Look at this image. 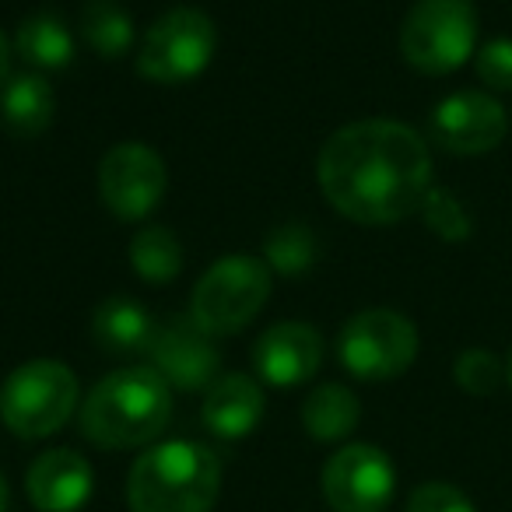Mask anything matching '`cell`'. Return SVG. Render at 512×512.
I'll return each mask as SVG.
<instances>
[{
  "label": "cell",
  "mask_w": 512,
  "mask_h": 512,
  "mask_svg": "<svg viewBox=\"0 0 512 512\" xmlns=\"http://www.w3.org/2000/svg\"><path fill=\"white\" fill-rule=\"evenodd\" d=\"M221 491V463L200 442L172 439L137 456L127 477L130 512H211Z\"/></svg>",
  "instance_id": "cell-3"
},
{
  "label": "cell",
  "mask_w": 512,
  "mask_h": 512,
  "mask_svg": "<svg viewBox=\"0 0 512 512\" xmlns=\"http://www.w3.org/2000/svg\"><path fill=\"white\" fill-rule=\"evenodd\" d=\"M477 46V11L470 0H418L400 25V53L421 74H453Z\"/></svg>",
  "instance_id": "cell-7"
},
{
  "label": "cell",
  "mask_w": 512,
  "mask_h": 512,
  "mask_svg": "<svg viewBox=\"0 0 512 512\" xmlns=\"http://www.w3.org/2000/svg\"><path fill=\"white\" fill-rule=\"evenodd\" d=\"M509 376L502 365V358L488 348H467L456 355V365H453V379L463 393L470 397H488L502 386V379Z\"/></svg>",
  "instance_id": "cell-24"
},
{
  "label": "cell",
  "mask_w": 512,
  "mask_h": 512,
  "mask_svg": "<svg viewBox=\"0 0 512 512\" xmlns=\"http://www.w3.org/2000/svg\"><path fill=\"white\" fill-rule=\"evenodd\" d=\"M397 491L393 460L379 446L351 442L323 467V498L334 512H386Z\"/></svg>",
  "instance_id": "cell-10"
},
{
  "label": "cell",
  "mask_w": 512,
  "mask_h": 512,
  "mask_svg": "<svg viewBox=\"0 0 512 512\" xmlns=\"http://www.w3.org/2000/svg\"><path fill=\"white\" fill-rule=\"evenodd\" d=\"M148 355H151V369L172 390L207 393L214 379L221 376V355L214 348V337L193 316H176L165 327H158Z\"/></svg>",
  "instance_id": "cell-11"
},
{
  "label": "cell",
  "mask_w": 512,
  "mask_h": 512,
  "mask_svg": "<svg viewBox=\"0 0 512 512\" xmlns=\"http://www.w3.org/2000/svg\"><path fill=\"white\" fill-rule=\"evenodd\" d=\"M264 407H267L264 390H260V383L253 376H246V372H225L204 393L200 418H204L207 432L232 442V439H246L260 425Z\"/></svg>",
  "instance_id": "cell-15"
},
{
  "label": "cell",
  "mask_w": 512,
  "mask_h": 512,
  "mask_svg": "<svg viewBox=\"0 0 512 512\" xmlns=\"http://www.w3.org/2000/svg\"><path fill=\"white\" fill-rule=\"evenodd\" d=\"M57 116V95L53 85L36 71L11 74L0 85V123L18 141H36Z\"/></svg>",
  "instance_id": "cell-16"
},
{
  "label": "cell",
  "mask_w": 512,
  "mask_h": 512,
  "mask_svg": "<svg viewBox=\"0 0 512 512\" xmlns=\"http://www.w3.org/2000/svg\"><path fill=\"white\" fill-rule=\"evenodd\" d=\"M407 512H477L474 502L463 495L456 484L446 481H428L418 484L407 498Z\"/></svg>",
  "instance_id": "cell-25"
},
{
  "label": "cell",
  "mask_w": 512,
  "mask_h": 512,
  "mask_svg": "<svg viewBox=\"0 0 512 512\" xmlns=\"http://www.w3.org/2000/svg\"><path fill=\"white\" fill-rule=\"evenodd\" d=\"M428 130H432V141L449 155H484L502 144L509 116H505L502 102L491 95L456 92L432 109Z\"/></svg>",
  "instance_id": "cell-12"
},
{
  "label": "cell",
  "mask_w": 512,
  "mask_h": 512,
  "mask_svg": "<svg viewBox=\"0 0 512 512\" xmlns=\"http://www.w3.org/2000/svg\"><path fill=\"white\" fill-rule=\"evenodd\" d=\"M92 467L74 449H50L36 456L25 474L29 502L39 512H78L92 495Z\"/></svg>",
  "instance_id": "cell-14"
},
{
  "label": "cell",
  "mask_w": 512,
  "mask_h": 512,
  "mask_svg": "<svg viewBox=\"0 0 512 512\" xmlns=\"http://www.w3.org/2000/svg\"><path fill=\"white\" fill-rule=\"evenodd\" d=\"M0 512H8V481L0 474Z\"/></svg>",
  "instance_id": "cell-28"
},
{
  "label": "cell",
  "mask_w": 512,
  "mask_h": 512,
  "mask_svg": "<svg viewBox=\"0 0 512 512\" xmlns=\"http://www.w3.org/2000/svg\"><path fill=\"white\" fill-rule=\"evenodd\" d=\"M81 36L102 60H123L134 50V22L120 0H85Z\"/></svg>",
  "instance_id": "cell-21"
},
{
  "label": "cell",
  "mask_w": 512,
  "mask_h": 512,
  "mask_svg": "<svg viewBox=\"0 0 512 512\" xmlns=\"http://www.w3.org/2000/svg\"><path fill=\"white\" fill-rule=\"evenodd\" d=\"M11 50L39 71H60L74 60V32L60 15H32L15 29Z\"/></svg>",
  "instance_id": "cell-18"
},
{
  "label": "cell",
  "mask_w": 512,
  "mask_h": 512,
  "mask_svg": "<svg viewBox=\"0 0 512 512\" xmlns=\"http://www.w3.org/2000/svg\"><path fill=\"white\" fill-rule=\"evenodd\" d=\"M274 288V271L256 256H221L190 295V316L211 337H232L260 316Z\"/></svg>",
  "instance_id": "cell-5"
},
{
  "label": "cell",
  "mask_w": 512,
  "mask_h": 512,
  "mask_svg": "<svg viewBox=\"0 0 512 512\" xmlns=\"http://www.w3.org/2000/svg\"><path fill=\"white\" fill-rule=\"evenodd\" d=\"M11 39L4 36V32H0V85H4V81H8V71H11Z\"/></svg>",
  "instance_id": "cell-27"
},
{
  "label": "cell",
  "mask_w": 512,
  "mask_h": 512,
  "mask_svg": "<svg viewBox=\"0 0 512 512\" xmlns=\"http://www.w3.org/2000/svg\"><path fill=\"white\" fill-rule=\"evenodd\" d=\"M78 411V376L57 358H32L0 386V421L18 439H46Z\"/></svg>",
  "instance_id": "cell-4"
},
{
  "label": "cell",
  "mask_w": 512,
  "mask_h": 512,
  "mask_svg": "<svg viewBox=\"0 0 512 512\" xmlns=\"http://www.w3.org/2000/svg\"><path fill=\"white\" fill-rule=\"evenodd\" d=\"M316 256H320V242H316L309 225L288 221V225H278L267 235L264 260L281 278H302V274H309L316 264Z\"/></svg>",
  "instance_id": "cell-22"
},
{
  "label": "cell",
  "mask_w": 512,
  "mask_h": 512,
  "mask_svg": "<svg viewBox=\"0 0 512 512\" xmlns=\"http://www.w3.org/2000/svg\"><path fill=\"white\" fill-rule=\"evenodd\" d=\"M316 179L327 204L348 221L397 225L418 214L432 190V155L407 123L358 120L327 137Z\"/></svg>",
  "instance_id": "cell-1"
},
{
  "label": "cell",
  "mask_w": 512,
  "mask_h": 512,
  "mask_svg": "<svg viewBox=\"0 0 512 512\" xmlns=\"http://www.w3.org/2000/svg\"><path fill=\"white\" fill-rule=\"evenodd\" d=\"M477 78L495 92H512V39H491L477 50Z\"/></svg>",
  "instance_id": "cell-26"
},
{
  "label": "cell",
  "mask_w": 512,
  "mask_h": 512,
  "mask_svg": "<svg viewBox=\"0 0 512 512\" xmlns=\"http://www.w3.org/2000/svg\"><path fill=\"white\" fill-rule=\"evenodd\" d=\"M505 372H509V383H512V351H509V365H505Z\"/></svg>",
  "instance_id": "cell-29"
},
{
  "label": "cell",
  "mask_w": 512,
  "mask_h": 512,
  "mask_svg": "<svg viewBox=\"0 0 512 512\" xmlns=\"http://www.w3.org/2000/svg\"><path fill=\"white\" fill-rule=\"evenodd\" d=\"M418 348V327L397 309H362L337 337L341 365L365 383L404 376L418 358Z\"/></svg>",
  "instance_id": "cell-8"
},
{
  "label": "cell",
  "mask_w": 512,
  "mask_h": 512,
  "mask_svg": "<svg viewBox=\"0 0 512 512\" xmlns=\"http://www.w3.org/2000/svg\"><path fill=\"white\" fill-rule=\"evenodd\" d=\"M130 267L144 285H172L183 274V246L165 225H141L130 239Z\"/></svg>",
  "instance_id": "cell-20"
},
{
  "label": "cell",
  "mask_w": 512,
  "mask_h": 512,
  "mask_svg": "<svg viewBox=\"0 0 512 512\" xmlns=\"http://www.w3.org/2000/svg\"><path fill=\"white\" fill-rule=\"evenodd\" d=\"M172 418V386L151 365L109 372L81 404V435L99 449H137L155 442Z\"/></svg>",
  "instance_id": "cell-2"
},
{
  "label": "cell",
  "mask_w": 512,
  "mask_h": 512,
  "mask_svg": "<svg viewBox=\"0 0 512 512\" xmlns=\"http://www.w3.org/2000/svg\"><path fill=\"white\" fill-rule=\"evenodd\" d=\"M218 29L200 8H172L151 22L137 46V74L151 85H186L211 67Z\"/></svg>",
  "instance_id": "cell-6"
},
{
  "label": "cell",
  "mask_w": 512,
  "mask_h": 512,
  "mask_svg": "<svg viewBox=\"0 0 512 512\" xmlns=\"http://www.w3.org/2000/svg\"><path fill=\"white\" fill-rule=\"evenodd\" d=\"M362 418V404L358 397L341 383H323L302 404V428L313 435L316 442H337L348 439L358 428Z\"/></svg>",
  "instance_id": "cell-19"
},
{
  "label": "cell",
  "mask_w": 512,
  "mask_h": 512,
  "mask_svg": "<svg viewBox=\"0 0 512 512\" xmlns=\"http://www.w3.org/2000/svg\"><path fill=\"white\" fill-rule=\"evenodd\" d=\"M323 365V337L313 323L285 320L267 327L253 344V369L267 386L292 390L313 379Z\"/></svg>",
  "instance_id": "cell-13"
},
{
  "label": "cell",
  "mask_w": 512,
  "mask_h": 512,
  "mask_svg": "<svg viewBox=\"0 0 512 512\" xmlns=\"http://www.w3.org/2000/svg\"><path fill=\"white\" fill-rule=\"evenodd\" d=\"M418 214L425 218V225L432 228L442 242H463V239H470V232H474V221H470L467 207L460 204V197H456L453 190H442V186H432V190H428V197L421 200Z\"/></svg>",
  "instance_id": "cell-23"
},
{
  "label": "cell",
  "mask_w": 512,
  "mask_h": 512,
  "mask_svg": "<svg viewBox=\"0 0 512 512\" xmlns=\"http://www.w3.org/2000/svg\"><path fill=\"white\" fill-rule=\"evenodd\" d=\"M169 190V169L148 144L123 141L99 165V197L120 221H148Z\"/></svg>",
  "instance_id": "cell-9"
},
{
  "label": "cell",
  "mask_w": 512,
  "mask_h": 512,
  "mask_svg": "<svg viewBox=\"0 0 512 512\" xmlns=\"http://www.w3.org/2000/svg\"><path fill=\"white\" fill-rule=\"evenodd\" d=\"M155 323L134 299H106L92 316V337L102 351L130 355V351H148L155 341Z\"/></svg>",
  "instance_id": "cell-17"
}]
</instances>
